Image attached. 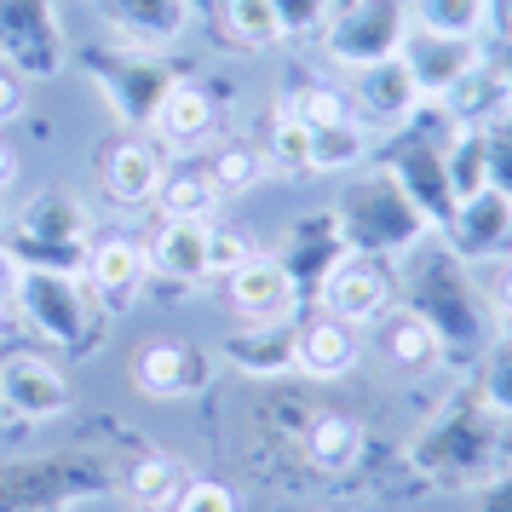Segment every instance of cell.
I'll list each match as a JSON object with an SVG mask.
<instances>
[{"instance_id":"obj_1","label":"cell","mask_w":512,"mask_h":512,"mask_svg":"<svg viewBox=\"0 0 512 512\" xmlns=\"http://www.w3.org/2000/svg\"><path fill=\"white\" fill-rule=\"evenodd\" d=\"M0 242L18 259V271L81 277L87 271V248H93V208L81 196H70V190H47L0 231Z\"/></svg>"},{"instance_id":"obj_2","label":"cell","mask_w":512,"mask_h":512,"mask_svg":"<svg viewBox=\"0 0 512 512\" xmlns=\"http://www.w3.org/2000/svg\"><path fill=\"white\" fill-rule=\"evenodd\" d=\"M12 311L24 317L29 334H41L52 351H87L104 334V305L87 294L81 277L64 271H18Z\"/></svg>"},{"instance_id":"obj_3","label":"cell","mask_w":512,"mask_h":512,"mask_svg":"<svg viewBox=\"0 0 512 512\" xmlns=\"http://www.w3.org/2000/svg\"><path fill=\"white\" fill-rule=\"evenodd\" d=\"M81 70H87V81L104 93L110 116L127 121V127H150V116H156V104H162V93H167V81H173V70H167L156 52L121 47V41L87 47L81 52Z\"/></svg>"},{"instance_id":"obj_4","label":"cell","mask_w":512,"mask_h":512,"mask_svg":"<svg viewBox=\"0 0 512 512\" xmlns=\"http://www.w3.org/2000/svg\"><path fill=\"white\" fill-rule=\"evenodd\" d=\"M340 236H346L351 254H397V248H409L426 225V213L409 202V190L397 185V179H369V185H357L340 202Z\"/></svg>"},{"instance_id":"obj_5","label":"cell","mask_w":512,"mask_h":512,"mask_svg":"<svg viewBox=\"0 0 512 512\" xmlns=\"http://www.w3.org/2000/svg\"><path fill=\"white\" fill-rule=\"evenodd\" d=\"M409 41V0H351L323 29V47L340 70H369L397 58Z\"/></svg>"},{"instance_id":"obj_6","label":"cell","mask_w":512,"mask_h":512,"mask_svg":"<svg viewBox=\"0 0 512 512\" xmlns=\"http://www.w3.org/2000/svg\"><path fill=\"white\" fill-rule=\"evenodd\" d=\"M0 64L24 81H47L64 70V29L52 0H0Z\"/></svg>"},{"instance_id":"obj_7","label":"cell","mask_w":512,"mask_h":512,"mask_svg":"<svg viewBox=\"0 0 512 512\" xmlns=\"http://www.w3.org/2000/svg\"><path fill=\"white\" fill-rule=\"evenodd\" d=\"M70 409V380L47 351H18L0 363V415L12 426H47Z\"/></svg>"},{"instance_id":"obj_8","label":"cell","mask_w":512,"mask_h":512,"mask_svg":"<svg viewBox=\"0 0 512 512\" xmlns=\"http://www.w3.org/2000/svg\"><path fill=\"white\" fill-rule=\"evenodd\" d=\"M317 305H323L328 317H340V323L363 328L374 323L386 305H392V271H386V259L380 254H340L328 265V277L317 282Z\"/></svg>"},{"instance_id":"obj_9","label":"cell","mask_w":512,"mask_h":512,"mask_svg":"<svg viewBox=\"0 0 512 512\" xmlns=\"http://www.w3.org/2000/svg\"><path fill=\"white\" fill-rule=\"evenodd\" d=\"M231 311L242 323H294V305H300V282L288 277V265L277 254H248L225 277Z\"/></svg>"},{"instance_id":"obj_10","label":"cell","mask_w":512,"mask_h":512,"mask_svg":"<svg viewBox=\"0 0 512 512\" xmlns=\"http://www.w3.org/2000/svg\"><path fill=\"white\" fill-rule=\"evenodd\" d=\"M213 380L208 351H196L190 340H150L133 351V386L144 397H196Z\"/></svg>"},{"instance_id":"obj_11","label":"cell","mask_w":512,"mask_h":512,"mask_svg":"<svg viewBox=\"0 0 512 512\" xmlns=\"http://www.w3.org/2000/svg\"><path fill=\"white\" fill-rule=\"evenodd\" d=\"M351 116L363 121V127H403V121L415 116L420 104V87L415 75L403 70V58H386V64H369V70H351Z\"/></svg>"},{"instance_id":"obj_12","label":"cell","mask_w":512,"mask_h":512,"mask_svg":"<svg viewBox=\"0 0 512 512\" xmlns=\"http://www.w3.org/2000/svg\"><path fill=\"white\" fill-rule=\"evenodd\" d=\"M397 58H403V70L415 75L420 98H443L472 64H484V47L478 41H461V35H432V29L409 24V41H403Z\"/></svg>"},{"instance_id":"obj_13","label":"cell","mask_w":512,"mask_h":512,"mask_svg":"<svg viewBox=\"0 0 512 512\" xmlns=\"http://www.w3.org/2000/svg\"><path fill=\"white\" fill-rule=\"evenodd\" d=\"M380 334H374V346H380V357H386V369L392 374H426V369H438V357H443V328L420 311V305H386L380 317Z\"/></svg>"},{"instance_id":"obj_14","label":"cell","mask_w":512,"mask_h":512,"mask_svg":"<svg viewBox=\"0 0 512 512\" xmlns=\"http://www.w3.org/2000/svg\"><path fill=\"white\" fill-rule=\"evenodd\" d=\"M98 6L110 35L139 52H167L190 29V0H98Z\"/></svg>"},{"instance_id":"obj_15","label":"cell","mask_w":512,"mask_h":512,"mask_svg":"<svg viewBox=\"0 0 512 512\" xmlns=\"http://www.w3.org/2000/svg\"><path fill=\"white\" fill-rule=\"evenodd\" d=\"M144 277H150V259H144L139 242H127V236H104L87 248V294H93L104 311H121V305H133L144 294Z\"/></svg>"},{"instance_id":"obj_16","label":"cell","mask_w":512,"mask_h":512,"mask_svg":"<svg viewBox=\"0 0 512 512\" xmlns=\"http://www.w3.org/2000/svg\"><path fill=\"white\" fill-rule=\"evenodd\" d=\"M357 357H363L357 328L328 317V311H317L294 328V374H305V380H346L357 369Z\"/></svg>"},{"instance_id":"obj_17","label":"cell","mask_w":512,"mask_h":512,"mask_svg":"<svg viewBox=\"0 0 512 512\" xmlns=\"http://www.w3.org/2000/svg\"><path fill=\"white\" fill-rule=\"evenodd\" d=\"M449 242L461 248V254H507L512 248V196L507 190L484 185L478 196H466V202H455L449 208Z\"/></svg>"},{"instance_id":"obj_18","label":"cell","mask_w":512,"mask_h":512,"mask_svg":"<svg viewBox=\"0 0 512 512\" xmlns=\"http://www.w3.org/2000/svg\"><path fill=\"white\" fill-rule=\"evenodd\" d=\"M438 104L461 121L466 133H489L495 121H512V81L501 75L495 58H484V64H472Z\"/></svg>"},{"instance_id":"obj_19","label":"cell","mask_w":512,"mask_h":512,"mask_svg":"<svg viewBox=\"0 0 512 512\" xmlns=\"http://www.w3.org/2000/svg\"><path fill=\"white\" fill-rule=\"evenodd\" d=\"M213 127H219V104H213L208 87H196V81H167L162 104H156V116H150V133L173 150H196L202 139H213Z\"/></svg>"},{"instance_id":"obj_20","label":"cell","mask_w":512,"mask_h":512,"mask_svg":"<svg viewBox=\"0 0 512 512\" xmlns=\"http://www.w3.org/2000/svg\"><path fill=\"white\" fill-rule=\"evenodd\" d=\"M144 259L150 271L167 282H202L208 277V225L202 219H162L156 236L144 242Z\"/></svg>"},{"instance_id":"obj_21","label":"cell","mask_w":512,"mask_h":512,"mask_svg":"<svg viewBox=\"0 0 512 512\" xmlns=\"http://www.w3.org/2000/svg\"><path fill=\"white\" fill-rule=\"evenodd\" d=\"M225 357L254 380H277L294 369V323H242L225 340Z\"/></svg>"},{"instance_id":"obj_22","label":"cell","mask_w":512,"mask_h":512,"mask_svg":"<svg viewBox=\"0 0 512 512\" xmlns=\"http://www.w3.org/2000/svg\"><path fill=\"white\" fill-rule=\"evenodd\" d=\"M162 156L150 144H116L104 156V190L116 208H150L156 202V185H162Z\"/></svg>"},{"instance_id":"obj_23","label":"cell","mask_w":512,"mask_h":512,"mask_svg":"<svg viewBox=\"0 0 512 512\" xmlns=\"http://www.w3.org/2000/svg\"><path fill=\"white\" fill-rule=\"evenodd\" d=\"M219 185L208 179V167L202 162H185V167H167L162 185H156V208H162V219H202V225H213V213H219Z\"/></svg>"},{"instance_id":"obj_24","label":"cell","mask_w":512,"mask_h":512,"mask_svg":"<svg viewBox=\"0 0 512 512\" xmlns=\"http://www.w3.org/2000/svg\"><path fill=\"white\" fill-rule=\"evenodd\" d=\"M363 455V426L340 409H328V415H311V432H305V461L317 466V472H351Z\"/></svg>"},{"instance_id":"obj_25","label":"cell","mask_w":512,"mask_h":512,"mask_svg":"<svg viewBox=\"0 0 512 512\" xmlns=\"http://www.w3.org/2000/svg\"><path fill=\"white\" fill-rule=\"evenodd\" d=\"M409 24L432 29V35H461V41H484L489 29V0H409Z\"/></svg>"},{"instance_id":"obj_26","label":"cell","mask_w":512,"mask_h":512,"mask_svg":"<svg viewBox=\"0 0 512 512\" xmlns=\"http://www.w3.org/2000/svg\"><path fill=\"white\" fill-rule=\"evenodd\" d=\"M363 156H369V127L357 116L311 133V173H351Z\"/></svg>"},{"instance_id":"obj_27","label":"cell","mask_w":512,"mask_h":512,"mask_svg":"<svg viewBox=\"0 0 512 512\" xmlns=\"http://www.w3.org/2000/svg\"><path fill=\"white\" fill-rule=\"evenodd\" d=\"M202 167H208V179L219 185V196H248V190H259V179L271 173L259 144H219Z\"/></svg>"},{"instance_id":"obj_28","label":"cell","mask_w":512,"mask_h":512,"mask_svg":"<svg viewBox=\"0 0 512 512\" xmlns=\"http://www.w3.org/2000/svg\"><path fill=\"white\" fill-rule=\"evenodd\" d=\"M185 466L173 461V455H144L139 466H133V478H127V489H133V501L150 512H167L173 501H179V489H185Z\"/></svg>"},{"instance_id":"obj_29","label":"cell","mask_w":512,"mask_h":512,"mask_svg":"<svg viewBox=\"0 0 512 512\" xmlns=\"http://www.w3.org/2000/svg\"><path fill=\"white\" fill-rule=\"evenodd\" d=\"M225 35L236 47L248 52H265L282 41V24H277V6L271 0H225Z\"/></svg>"},{"instance_id":"obj_30","label":"cell","mask_w":512,"mask_h":512,"mask_svg":"<svg viewBox=\"0 0 512 512\" xmlns=\"http://www.w3.org/2000/svg\"><path fill=\"white\" fill-rule=\"evenodd\" d=\"M282 110L300 121V127H334V121H351V98L340 87H328V81H300L294 93L282 98Z\"/></svg>"},{"instance_id":"obj_31","label":"cell","mask_w":512,"mask_h":512,"mask_svg":"<svg viewBox=\"0 0 512 512\" xmlns=\"http://www.w3.org/2000/svg\"><path fill=\"white\" fill-rule=\"evenodd\" d=\"M259 150H265V167L271 173H311V127H300L288 110L271 116V133H265Z\"/></svg>"},{"instance_id":"obj_32","label":"cell","mask_w":512,"mask_h":512,"mask_svg":"<svg viewBox=\"0 0 512 512\" xmlns=\"http://www.w3.org/2000/svg\"><path fill=\"white\" fill-rule=\"evenodd\" d=\"M271 6H277L282 41H288V35H317V29H328V18L340 12L334 0H271Z\"/></svg>"},{"instance_id":"obj_33","label":"cell","mask_w":512,"mask_h":512,"mask_svg":"<svg viewBox=\"0 0 512 512\" xmlns=\"http://www.w3.org/2000/svg\"><path fill=\"white\" fill-rule=\"evenodd\" d=\"M167 512H242V507H236V495L225 484H213V478H190Z\"/></svg>"},{"instance_id":"obj_34","label":"cell","mask_w":512,"mask_h":512,"mask_svg":"<svg viewBox=\"0 0 512 512\" xmlns=\"http://www.w3.org/2000/svg\"><path fill=\"white\" fill-rule=\"evenodd\" d=\"M248 254H254V248H248V236L242 231H219V225H208V277H231Z\"/></svg>"},{"instance_id":"obj_35","label":"cell","mask_w":512,"mask_h":512,"mask_svg":"<svg viewBox=\"0 0 512 512\" xmlns=\"http://www.w3.org/2000/svg\"><path fill=\"white\" fill-rule=\"evenodd\" d=\"M484 403L495 415H512V346H501L489 357V374H484Z\"/></svg>"},{"instance_id":"obj_36","label":"cell","mask_w":512,"mask_h":512,"mask_svg":"<svg viewBox=\"0 0 512 512\" xmlns=\"http://www.w3.org/2000/svg\"><path fill=\"white\" fill-rule=\"evenodd\" d=\"M24 116V75L0 64V121H18Z\"/></svg>"},{"instance_id":"obj_37","label":"cell","mask_w":512,"mask_h":512,"mask_svg":"<svg viewBox=\"0 0 512 512\" xmlns=\"http://www.w3.org/2000/svg\"><path fill=\"white\" fill-rule=\"evenodd\" d=\"M12 288H18V259L6 254V242H0V300L12 305Z\"/></svg>"},{"instance_id":"obj_38","label":"cell","mask_w":512,"mask_h":512,"mask_svg":"<svg viewBox=\"0 0 512 512\" xmlns=\"http://www.w3.org/2000/svg\"><path fill=\"white\" fill-rule=\"evenodd\" d=\"M489 24H495V29L512 41V0H489Z\"/></svg>"},{"instance_id":"obj_39","label":"cell","mask_w":512,"mask_h":512,"mask_svg":"<svg viewBox=\"0 0 512 512\" xmlns=\"http://www.w3.org/2000/svg\"><path fill=\"white\" fill-rule=\"evenodd\" d=\"M12 185H18V156L0 144V190H12Z\"/></svg>"},{"instance_id":"obj_40","label":"cell","mask_w":512,"mask_h":512,"mask_svg":"<svg viewBox=\"0 0 512 512\" xmlns=\"http://www.w3.org/2000/svg\"><path fill=\"white\" fill-rule=\"evenodd\" d=\"M501 311H507V323H512V265H507V277H501Z\"/></svg>"},{"instance_id":"obj_41","label":"cell","mask_w":512,"mask_h":512,"mask_svg":"<svg viewBox=\"0 0 512 512\" xmlns=\"http://www.w3.org/2000/svg\"><path fill=\"white\" fill-rule=\"evenodd\" d=\"M0 334H6V300H0Z\"/></svg>"},{"instance_id":"obj_42","label":"cell","mask_w":512,"mask_h":512,"mask_svg":"<svg viewBox=\"0 0 512 512\" xmlns=\"http://www.w3.org/2000/svg\"><path fill=\"white\" fill-rule=\"evenodd\" d=\"M47 512H64V507H47Z\"/></svg>"}]
</instances>
